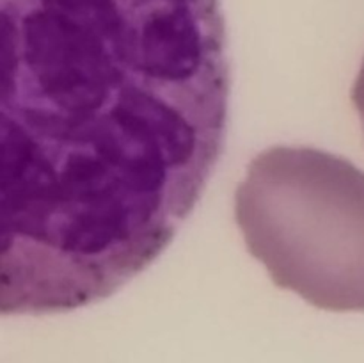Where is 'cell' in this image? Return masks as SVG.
Returning a JSON list of instances; mask_svg holds the SVG:
<instances>
[{
    "label": "cell",
    "instance_id": "cell-2",
    "mask_svg": "<svg viewBox=\"0 0 364 363\" xmlns=\"http://www.w3.org/2000/svg\"><path fill=\"white\" fill-rule=\"evenodd\" d=\"M249 253L316 308L364 312V171L309 146L259 153L235 196Z\"/></svg>",
    "mask_w": 364,
    "mask_h": 363
},
{
    "label": "cell",
    "instance_id": "cell-1",
    "mask_svg": "<svg viewBox=\"0 0 364 363\" xmlns=\"http://www.w3.org/2000/svg\"><path fill=\"white\" fill-rule=\"evenodd\" d=\"M230 85L220 0H0V313L92 305L155 262Z\"/></svg>",
    "mask_w": 364,
    "mask_h": 363
},
{
    "label": "cell",
    "instance_id": "cell-3",
    "mask_svg": "<svg viewBox=\"0 0 364 363\" xmlns=\"http://www.w3.org/2000/svg\"><path fill=\"white\" fill-rule=\"evenodd\" d=\"M352 102H354L355 110H358L359 117H361V123L364 128V59L359 68V73L355 77L354 88H352Z\"/></svg>",
    "mask_w": 364,
    "mask_h": 363
}]
</instances>
